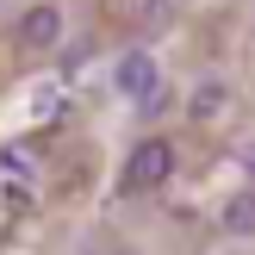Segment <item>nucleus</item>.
I'll use <instances>...</instances> for the list:
<instances>
[{
    "label": "nucleus",
    "mask_w": 255,
    "mask_h": 255,
    "mask_svg": "<svg viewBox=\"0 0 255 255\" xmlns=\"http://www.w3.org/2000/svg\"><path fill=\"white\" fill-rule=\"evenodd\" d=\"M174 174V143L168 137H143V143L125 156V174H119V193H149Z\"/></svg>",
    "instance_id": "f257e3e1"
},
{
    "label": "nucleus",
    "mask_w": 255,
    "mask_h": 255,
    "mask_svg": "<svg viewBox=\"0 0 255 255\" xmlns=\"http://www.w3.org/2000/svg\"><path fill=\"white\" fill-rule=\"evenodd\" d=\"M112 81H119L125 100H137V106H143V100L162 87V69H156V56H149V50H125V62L112 69Z\"/></svg>",
    "instance_id": "f03ea898"
},
{
    "label": "nucleus",
    "mask_w": 255,
    "mask_h": 255,
    "mask_svg": "<svg viewBox=\"0 0 255 255\" xmlns=\"http://www.w3.org/2000/svg\"><path fill=\"white\" fill-rule=\"evenodd\" d=\"M19 44H25V50L62 44V6H25V12H19Z\"/></svg>",
    "instance_id": "7ed1b4c3"
},
{
    "label": "nucleus",
    "mask_w": 255,
    "mask_h": 255,
    "mask_svg": "<svg viewBox=\"0 0 255 255\" xmlns=\"http://www.w3.org/2000/svg\"><path fill=\"white\" fill-rule=\"evenodd\" d=\"M218 224H224L231 237H255V187H243V193H231V199H224Z\"/></svg>",
    "instance_id": "20e7f679"
},
{
    "label": "nucleus",
    "mask_w": 255,
    "mask_h": 255,
    "mask_svg": "<svg viewBox=\"0 0 255 255\" xmlns=\"http://www.w3.org/2000/svg\"><path fill=\"white\" fill-rule=\"evenodd\" d=\"M224 100H231V94H224V81H199V87H193V100H187V112H193V119H218Z\"/></svg>",
    "instance_id": "39448f33"
},
{
    "label": "nucleus",
    "mask_w": 255,
    "mask_h": 255,
    "mask_svg": "<svg viewBox=\"0 0 255 255\" xmlns=\"http://www.w3.org/2000/svg\"><path fill=\"white\" fill-rule=\"evenodd\" d=\"M162 6H181V0H162Z\"/></svg>",
    "instance_id": "423d86ee"
},
{
    "label": "nucleus",
    "mask_w": 255,
    "mask_h": 255,
    "mask_svg": "<svg viewBox=\"0 0 255 255\" xmlns=\"http://www.w3.org/2000/svg\"><path fill=\"white\" fill-rule=\"evenodd\" d=\"M125 255H131V249H125Z\"/></svg>",
    "instance_id": "0eeeda50"
}]
</instances>
